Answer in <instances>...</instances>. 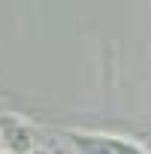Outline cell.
<instances>
[{"instance_id": "6da1fadb", "label": "cell", "mask_w": 151, "mask_h": 154, "mask_svg": "<svg viewBox=\"0 0 151 154\" xmlns=\"http://www.w3.org/2000/svg\"><path fill=\"white\" fill-rule=\"evenodd\" d=\"M69 151H88V154H121V151H148L139 139L118 136V133H100V130H60Z\"/></svg>"}, {"instance_id": "7a4b0ae2", "label": "cell", "mask_w": 151, "mask_h": 154, "mask_svg": "<svg viewBox=\"0 0 151 154\" xmlns=\"http://www.w3.org/2000/svg\"><path fill=\"white\" fill-rule=\"evenodd\" d=\"M0 136H3V148L6 151H45L48 139L42 136V130L12 112H0Z\"/></svg>"}, {"instance_id": "3957f363", "label": "cell", "mask_w": 151, "mask_h": 154, "mask_svg": "<svg viewBox=\"0 0 151 154\" xmlns=\"http://www.w3.org/2000/svg\"><path fill=\"white\" fill-rule=\"evenodd\" d=\"M0 151H6V148H3V136H0Z\"/></svg>"}]
</instances>
